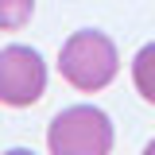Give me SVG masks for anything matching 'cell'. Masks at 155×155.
<instances>
[{
    "instance_id": "cell-2",
    "label": "cell",
    "mask_w": 155,
    "mask_h": 155,
    "mask_svg": "<svg viewBox=\"0 0 155 155\" xmlns=\"http://www.w3.org/2000/svg\"><path fill=\"white\" fill-rule=\"evenodd\" d=\"M113 120L97 105H70L51 120L47 128V151L51 155H109L113 151Z\"/></svg>"
},
{
    "instance_id": "cell-5",
    "label": "cell",
    "mask_w": 155,
    "mask_h": 155,
    "mask_svg": "<svg viewBox=\"0 0 155 155\" xmlns=\"http://www.w3.org/2000/svg\"><path fill=\"white\" fill-rule=\"evenodd\" d=\"M35 12V0H0V31H19Z\"/></svg>"
},
{
    "instance_id": "cell-3",
    "label": "cell",
    "mask_w": 155,
    "mask_h": 155,
    "mask_svg": "<svg viewBox=\"0 0 155 155\" xmlns=\"http://www.w3.org/2000/svg\"><path fill=\"white\" fill-rule=\"evenodd\" d=\"M47 93V62L35 47L12 43L0 51V101L12 109H31Z\"/></svg>"
},
{
    "instance_id": "cell-6",
    "label": "cell",
    "mask_w": 155,
    "mask_h": 155,
    "mask_svg": "<svg viewBox=\"0 0 155 155\" xmlns=\"http://www.w3.org/2000/svg\"><path fill=\"white\" fill-rule=\"evenodd\" d=\"M4 155H35V151H27V147H12V151H4Z\"/></svg>"
},
{
    "instance_id": "cell-1",
    "label": "cell",
    "mask_w": 155,
    "mask_h": 155,
    "mask_svg": "<svg viewBox=\"0 0 155 155\" xmlns=\"http://www.w3.org/2000/svg\"><path fill=\"white\" fill-rule=\"evenodd\" d=\"M120 58H116V43L105 31H74L58 51V74L66 78L81 93H101L105 85H113Z\"/></svg>"
},
{
    "instance_id": "cell-4",
    "label": "cell",
    "mask_w": 155,
    "mask_h": 155,
    "mask_svg": "<svg viewBox=\"0 0 155 155\" xmlns=\"http://www.w3.org/2000/svg\"><path fill=\"white\" fill-rule=\"evenodd\" d=\"M132 81L136 93L143 97L147 105H155V43H143L132 58Z\"/></svg>"
},
{
    "instance_id": "cell-7",
    "label": "cell",
    "mask_w": 155,
    "mask_h": 155,
    "mask_svg": "<svg viewBox=\"0 0 155 155\" xmlns=\"http://www.w3.org/2000/svg\"><path fill=\"white\" fill-rule=\"evenodd\" d=\"M143 155H155V140H151V143H147V147H143Z\"/></svg>"
}]
</instances>
